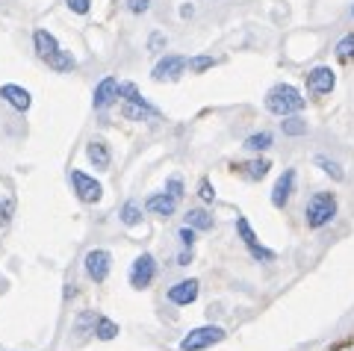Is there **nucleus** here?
Here are the masks:
<instances>
[{
  "mask_svg": "<svg viewBox=\"0 0 354 351\" xmlns=\"http://www.w3.org/2000/svg\"><path fill=\"white\" fill-rule=\"evenodd\" d=\"M263 106L269 109L272 115L286 118V115H298V113H301V109L307 106V101H304V95H301L298 86H292V83H274L272 89L266 92Z\"/></svg>",
  "mask_w": 354,
  "mask_h": 351,
  "instance_id": "nucleus-1",
  "label": "nucleus"
},
{
  "mask_svg": "<svg viewBox=\"0 0 354 351\" xmlns=\"http://www.w3.org/2000/svg\"><path fill=\"white\" fill-rule=\"evenodd\" d=\"M337 210H339V201L334 192H316L304 207V225L310 230H322L337 218Z\"/></svg>",
  "mask_w": 354,
  "mask_h": 351,
  "instance_id": "nucleus-2",
  "label": "nucleus"
},
{
  "mask_svg": "<svg viewBox=\"0 0 354 351\" xmlns=\"http://www.w3.org/2000/svg\"><path fill=\"white\" fill-rule=\"evenodd\" d=\"M225 336H227L225 328H218V325L192 328V331L180 339V351H204V348H209V345H218Z\"/></svg>",
  "mask_w": 354,
  "mask_h": 351,
  "instance_id": "nucleus-3",
  "label": "nucleus"
},
{
  "mask_svg": "<svg viewBox=\"0 0 354 351\" xmlns=\"http://www.w3.org/2000/svg\"><path fill=\"white\" fill-rule=\"evenodd\" d=\"M304 86H307V95L313 97H325L337 89V71L330 65H316L304 74Z\"/></svg>",
  "mask_w": 354,
  "mask_h": 351,
  "instance_id": "nucleus-4",
  "label": "nucleus"
},
{
  "mask_svg": "<svg viewBox=\"0 0 354 351\" xmlns=\"http://www.w3.org/2000/svg\"><path fill=\"white\" fill-rule=\"evenodd\" d=\"M68 180H71L74 195H77V198H80L83 204H97V201H101L104 186H101V180H95L92 174L71 169V171H68Z\"/></svg>",
  "mask_w": 354,
  "mask_h": 351,
  "instance_id": "nucleus-5",
  "label": "nucleus"
},
{
  "mask_svg": "<svg viewBox=\"0 0 354 351\" xmlns=\"http://www.w3.org/2000/svg\"><path fill=\"white\" fill-rule=\"evenodd\" d=\"M127 278H130L133 290H148L153 283V278H157V260H153V254H139L133 260Z\"/></svg>",
  "mask_w": 354,
  "mask_h": 351,
  "instance_id": "nucleus-6",
  "label": "nucleus"
},
{
  "mask_svg": "<svg viewBox=\"0 0 354 351\" xmlns=\"http://www.w3.org/2000/svg\"><path fill=\"white\" fill-rule=\"evenodd\" d=\"M236 234H239L242 245L248 248V254H251L254 260H263V263H272V260H274V251H269L266 245H260V239H257V234H254V227L248 225V218H236Z\"/></svg>",
  "mask_w": 354,
  "mask_h": 351,
  "instance_id": "nucleus-7",
  "label": "nucleus"
},
{
  "mask_svg": "<svg viewBox=\"0 0 354 351\" xmlns=\"http://www.w3.org/2000/svg\"><path fill=\"white\" fill-rule=\"evenodd\" d=\"M186 68H189V62H186V57H177V53H169V57H162L157 65H153L151 77L157 83H165V80H180V77L186 74Z\"/></svg>",
  "mask_w": 354,
  "mask_h": 351,
  "instance_id": "nucleus-8",
  "label": "nucleus"
},
{
  "mask_svg": "<svg viewBox=\"0 0 354 351\" xmlns=\"http://www.w3.org/2000/svg\"><path fill=\"white\" fill-rule=\"evenodd\" d=\"M295 180H298V171L295 169H286L278 180L272 186V207L274 210H286L295 195Z\"/></svg>",
  "mask_w": 354,
  "mask_h": 351,
  "instance_id": "nucleus-9",
  "label": "nucleus"
},
{
  "mask_svg": "<svg viewBox=\"0 0 354 351\" xmlns=\"http://www.w3.org/2000/svg\"><path fill=\"white\" fill-rule=\"evenodd\" d=\"M83 266H86V275L92 278L95 283H104L109 278V269H113V254L104 251V248H95V251H88L86 254Z\"/></svg>",
  "mask_w": 354,
  "mask_h": 351,
  "instance_id": "nucleus-10",
  "label": "nucleus"
},
{
  "mask_svg": "<svg viewBox=\"0 0 354 351\" xmlns=\"http://www.w3.org/2000/svg\"><path fill=\"white\" fill-rule=\"evenodd\" d=\"M0 101H6L12 109H18V113H27V109L32 106V95L24 89V86L3 83V86H0Z\"/></svg>",
  "mask_w": 354,
  "mask_h": 351,
  "instance_id": "nucleus-11",
  "label": "nucleus"
},
{
  "mask_svg": "<svg viewBox=\"0 0 354 351\" xmlns=\"http://www.w3.org/2000/svg\"><path fill=\"white\" fill-rule=\"evenodd\" d=\"M198 292H201V283H198L195 278L177 281L174 287H169V301L177 304V307H189V304L198 298Z\"/></svg>",
  "mask_w": 354,
  "mask_h": 351,
  "instance_id": "nucleus-12",
  "label": "nucleus"
},
{
  "mask_svg": "<svg viewBox=\"0 0 354 351\" xmlns=\"http://www.w3.org/2000/svg\"><path fill=\"white\" fill-rule=\"evenodd\" d=\"M145 210L151 216H160V218H171L177 213V198L169 192H153L148 195V201H145Z\"/></svg>",
  "mask_w": 354,
  "mask_h": 351,
  "instance_id": "nucleus-13",
  "label": "nucleus"
},
{
  "mask_svg": "<svg viewBox=\"0 0 354 351\" xmlns=\"http://www.w3.org/2000/svg\"><path fill=\"white\" fill-rule=\"evenodd\" d=\"M118 80L115 77H104L101 83L95 86V95H92V106L95 109H106V106H113L115 104V97H118Z\"/></svg>",
  "mask_w": 354,
  "mask_h": 351,
  "instance_id": "nucleus-14",
  "label": "nucleus"
},
{
  "mask_svg": "<svg viewBox=\"0 0 354 351\" xmlns=\"http://www.w3.org/2000/svg\"><path fill=\"white\" fill-rule=\"evenodd\" d=\"M32 48H36V57L44 59V62H48L57 50H62L57 36H53L50 30H36V32H32Z\"/></svg>",
  "mask_w": 354,
  "mask_h": 351,
  "instance_id": "nucleus-15",
  "label": "nucleus"
},
{
  "mask_svg": "<svg viewBox=\"0 0 354 351\" xmlns=\"http://www.w3.org/2000/svg\"><path fill=\"white\" fill-rule=\"evenodd\" d=\"M269 169H272V162L266 160V157H254V160H248V162H239V166H234V171H239L242 178L251 180V183L263 180L266 174H269Z\"/></svg>",
  "mask_w": 354,
  "mask_h": 351,
  "instance_id": "nucleus-16",
  "label": "nucleus"
},
{
  "mask_svg": "<svg viewBox=\"0 0 354 351\" xmlns=\"http://www.w3.org/2000/svg\"><path fill=\"white\" fill-rule=\"evenodd\" d=\"M86 157H88V162H92L95 169H101V171H106L109 169V162H113V153H109V145L104 139H92L86 145Z\"/></svg>",
  "mask_w": 354,
  "mask_h": 351,
  "instance_id": "nucleus-17",
  "label": "nucleus"
},
{
  "mask_svg": "<svg viewBox=\"0 0 354 351\" xmlns=\"http://www.w3.org/2000/svg\"><path fill=\"white\" fill-rule=\"evenodd\" d=\"M121 115H124L127 122H148V118H157V115H160V109L151 106L148 101H145V104L124 101V104H121Z\"/></svg>",
  "mask_w": 354,
  "mask_h": 351,
  "instance_id": "nucleus-18",
  "label": "nucleus"
},
{
  "mask_svg": "<svg viewBox=\"0 0 354 351\" xmlns=\"http://www.w3.org/2000/svg\"><path fill=\"white\" fill-rule=\"evenodd\" d=\"M272 142H274V136L269 133V130H260V133H251L245 142H242V148L251 151V153H260V151H269Z\"/></svg>",
  "mask_w": 354,
  "mask_h": 351,
  "instance_id": "nucleus-19",
  "label": "nucleus"
},
{
  "mask_svg": "<svg viewBox=\"0 0 354 351\" xmlns=\"http://www.w3.org/2000/svg\"><path fill=\"white\" fill-rule=\"evenodd\" d=\"M334 57H337L342 65H354V32H346V36L337 41Z\"/></svg>",
  "mask_w": 354,
  "mask_h": 351,
  "instance_id": "nucleus-20",
  "label": "nucleus"
},
{
  "mask_svg": "<svg viewBox=\"0 0 354 351\" xmlns=\"http://www.w3.org/2000/svg\"><path fill=\"white\" fill-rule=\"evenodd\" d=\"M48 65H50L53 71H59V74H68V71L77 68V59L71 57L68 50H57V53H53V57L48 59Z\"/></svg>",
  "mask_w": 354,
  "mask_h": 351,
  "instance_id": "nucleus-21",
  "label": "nucleus"
},
{
  "mask_svg": "<svg viewBox=\"0 0 354 351\" xmlns=\"http://www.w3.org/2000/svg\"><path fill=\"white\" fill-rule=\"evenodd\" d=\"M186 225L189 227H195V230H213V216H209L207 210H201V207H198V210H189L186 213Z\"/></svg>",
  "mask_w": 354,
  "mask_h": 351,
  "instance_id": "nucleus-22",
  "label": "nucleus"
},
{
  "mask_svg": "<svg viewBox=\"0 0 354 351\" xmlns=\"http://www.w3.org/2000/svg\"><path fill=\"white\" fill-rule=\"evenodd\" d=\"M95 336L104 339V343H109V339L118 336V325L113 319H106V316H97L95 319Z\"/></svg>",
  "mask_w": 354,
  "mask_h": 351,
  "instance_id": "nucleus-23",
  "label": "nucleus"
},
{
  "mask_svg": "<svg viewBox=\"0 0 354 351\" xmlns=\"http://www.w3.org/2000/svg\"><path fill=\"white\" fill-rule=\"evenodd\" d=\"M313 162H316V166H319V169H322V171L328 174V178H334V180H342V178H346V171H342V166H339L337 160L322 157V153H319V157H316Z\"/></svg>",
  "mask_w": 354,
  "mask_h": 351,
  "instance_id": "nucleus-24",
  "label": "nucleus"
},
{
  "mask_svg": "<svg viewBox=\"0 0 354 351\" xmlns=\"http://www.w3.org/2000/svg\"><path fill=\"white\" fill-rule=\"evenodd\" d=\"M121 222H124L127 227H136L142 222V204L139 201H127L124 207H121Z\"/></svg>",
  "mask_w": 354,
  "mask_h": 351,
  "instance_id": "nucleus-25",
  "label": "nucleus"
},
{
  "mask_svg": "<svg viewBox=\"0 0 354 351\" xmlns=\"http://www.w3.org/2000/svg\"><path fill=\"white\" fill-rule=\"evenodd\" d=\"M281 127H283V136H304L307 133V122L298 115H286L281 122Z\"/></svg>",
  "mask_w": 354,
  "mask_h": 351,
  "instance_id": "nucleus-26",
  "label": "nucleus"
},
{
  "mask_svg": "<svg viewBox=\"0 0 354 351\" xmlns=\"http://www.w3.org/2000/svg\"><path fill=\"white\" fill-rule=\"evenodd\" d=\"M189 62V71H195V74H204V71H209L213 65L218 62L216 57H192V59H186Z\"/></svg>",
  "mask_w": 354,
  "mask_h": 351,
  "instance_id": "nucleus-27",
  "label": "nucleus"
},
{
  "mask_svg": "<svg viewBox=\"0 0 354 351\" xmlns=\"http://www.w3.org/2000/svg\"><path fill=\"white\" fill-rule=\"evenodd\" d=\"M12 216H15V201L0 198V227H6L9 222H12Z\"/></svg>",
  "mask_w": 354,
  "mask_h": 351,
  "instance_id": "nucleus-28",
  "label": "nucleus"
},
{
  "mask_svg": "<svg viewBox=\"0 0 354 351\" xmlns=\"http://www.w3.org/2000/svg\"><path fill=\"white\" fill-rule=\"evenodd\" d=\"M198 198H201L204 204L216 201V189H213V183H209V178H201V183H198Z\"/></svg>",
  "mask_w": 354,
  "mask_h": 351,
  "instance_id": "nucleus-29",
  "label": "nucleus"
},
{
  "mask_svg": "<svg viewBox=\"0 0 354 351\" xmlns=\"http://www.w3.org/2000/svg\"><path fill=\"white\" fill-rule=\"evenodd\" d=\"M195 234H198L195 227L183 225L180 230H177V239H180V245H183V248H192V245H195Z\"/></svg>",
  "mask_w": 354,
  "mask_h": 351,
  "instance_id": "nucleus-30",
  "label": "nucleus"
},
{
  "mask_svg": "<svg viewBox=\"0 0 354 351\" xmlns=\"http://www.w3.org/2000/svg\"><path fill=\"white\" fill-rule=\"evenodd\" d=\"M165 192L174 195V198L180 201V198H183V178H177V174H174V178L165 180Z\"/></svg>",
  "mask_w": 354,
  "mask_h": 351,
  "instance_id": "nucleus-31",
  "label": "nucleus"
},
{
  "mask_svg": "<svg viewBox=\"0 0 354 351\" xmlns=\"http://www.w3.org/2000/svg\"><path fill=\"white\" fill-rule=\"evenodd\" d=\"M124 6H127L130 15H145L148 9H151V0H127Z\"/></svg>",
  "mask_w": 354,
  "mask_h": 351,
  "instance_id": "nucleus-32",
  "label": "nucleus"
},
{
  "mask_svg": "<svg viewBox=\"0 0 354 351\" xmlns=\"http://www.w3.org/2000/svg\"><path fill=\"white\" fill-rule=\"evenodd\" d=\"M65 6H68L74 15H88V9H92V0H65Z\"/></svg>",
  "mask_w": 354,
  "mask_h": 351,
  "instance_id": "nucleus-33",
  "label": "nucleus"
},
{
  "mask_svg": "<svg viewBox=\"0 0 354 351\" xmlns=\"http://www.w3.org/2000/svg\"><path fill=\"white\" fill-rule=\"evenodd\" d=\"M165 45H169V41H165V36H162V32H151V39H148V48H151L153 53H162V50H165Z\"/></svg>",
  "mask_w": 354,
  "mask_h": 351,
  "instance_id": "nucleus-34",
  "label": "nucleus"
},
{
  "mask_svg": "<svg viewBox=\"0 0 354 351\" xmlns=\"http://www.w3.org/2000/svg\"><path fill=\"white\" fill-rule=\"evenodd\" d=\"M192 263V248H183L180 257H177V266H189Z\"/></svg>",
  "mask_w": 354,
  "mask_h": 351,
  "instance_id": "nucleus-35",
  "label": "nucleus"
},
{
  "mask_svg": "<svg viewBox=\"0 0 354 351\" xmlns=\"http://www.w3.org/2000/svg\"><path fill=\"white\" fill-rule=\"evenodd\" d=\"M192 15H195V6H192V3H183V6H180V18L186 21V18H192Z\"/></svg>",
  "mask_w": 354,
  "mask_h": 351,
  "instance_id": "nucleus-36",
  "label": "nucleus"
},
{
  "mask_svg": "<svg viewBox=\"0 0 354 351\" xmlns=\"http://www.w3.org/2000/svg\"><path fill=\"white\" fill-rule=\"evenodd\" d=\"M337 351H354V339H351V343H346V345H339Z\"/></svg>",
  "mask_w": 354,
  "mask_h": 351,
  "instance_id": "nucleus-37",
  "label": "nucleus"
},
{
  "mask_svg": "<svg viewBox=\"0 0 354 351\" xmlns=\"http://www.w3.org/2000/svg\"><path fill=\"white\" fill-rule=\"evenodd\" d=\"M351 15H354V6H351Z\"/></svg>",
  "mask_w": 354,
  "mask_h": 351,
  "instance_id": "nucleus-38",
  "label": "nucleus"
}]
</instances>
